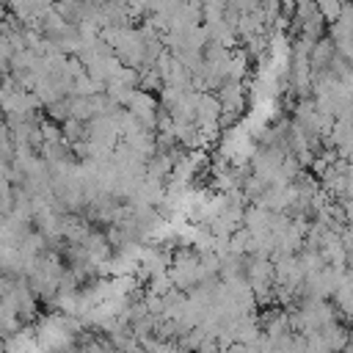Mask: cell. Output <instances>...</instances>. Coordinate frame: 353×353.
Wrapping results in <instances>:
<instances>
[{"mask_svg":"<svg viewBox=\"0 0 353 353\" xmlns=\"http://www.w3.org/2000/svg\"><path fill=\"white\" fill-rule=\"evenodd\" d=\"M342 6H345V0H317V8H320V14H323V19H325L328 25L339 22Z\"/></svg>","mask_w":353,"mask_h":353,"instance_id":"6da1fadb","label":"cell"},{"mask_svg":"<svg viewBox=\"0 0 353 353\" xmlns=\"http://www.w3.org/2000/svg\"><path fill=\"white\" fill-rule=\"evenodd\" d=\"M342 353H353V345H347V347H345V350H342Z\"/></svg>","mask_w":353,"mask_h":353,"instance_id":"7a4b0ae2","label":"cell"}]
</instances>
